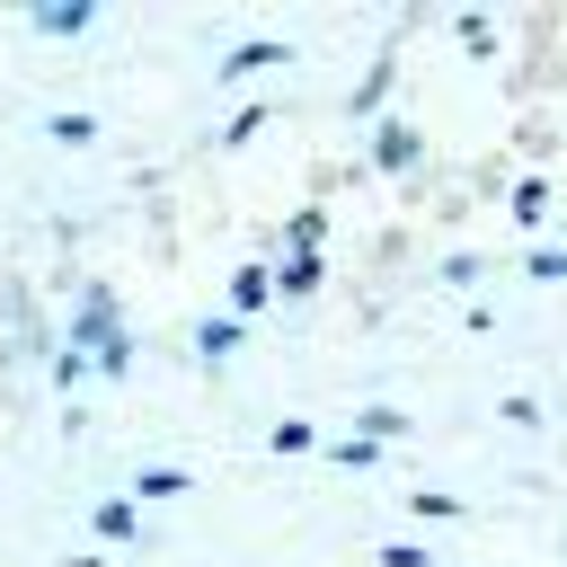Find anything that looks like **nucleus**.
<instances>
[{
  "label": "nucleus",
  "mask_w": 567,
  "mask_h": 567,
  "mask_svg": "<svg viewBox=\"0 0 567 567\" xmlns=\"http://www.w3.org/2000/svg\"><path fill=\"white\" fill-rule=\"evenodd\" d=\"M44 142H71L80 151V142H97V124L89 115H44Z\"/></svg>",
  "instance_id": "20e7f679"
},
{
  "label": "nucleus",
  "mask_w": 567,
  "mask_h": 567,
  "mask_svg": "<svg viewBox=\"0 0 567 567\" xmlns=\"http://www.w3.org/2000/svg\"><path fill=\"white\" fill-rule=\"evenodd\" d=\"M89 523H97V540H133V505H124V496H97Z\"/></svg>",
  "instance_id": "7ed1b4c3"
},
{
  "label": "nucleus",
  "mask_w": 567,
  "mask_h": 567,
  "mask_svg": "<svg viewBox=\"0 0 567 567\" xmlns=\"http://www.w3.org/2000/svg\"><path fill=\"white\" fill-rule=\"evenodd\" d=\"M89 18H97L89 0H44V9H35V35H80Z\"/></svg>",
  "instance_id": "f03ea898"
},
{
  "label": "nucleus",
  "mask_w": 567,
  "mask_h": 567,
  "mask_svg": "<svg viewBox=\"0 0 567 567\" xmlns=\"http://www.w3.org/2000/svg\"><path fill=\"white\" fill-rule=\"evenodd\" d=\"M133 496H186V478H177V470H142V478H133Z\"/></svg>",
  "instance_id": "39448f33"
},
{
  "label": "nucleus",
  "mask_w": 567,
  "mask_h": 567,
  "mask_svg": "<svg viewBox=\"0 0 567 567\" xmlns=\"http://www.w3.org/2000/svg\"><path fill=\"white\" fill-rule=\"evenodd\" d=\"M71 354H80L89 372H106V381L133 363V346H124V319H115V292H106V284H89V292H80V346H71Z\"/></svg>",
  "instance_id": "f257e3e1"
}]
</instances>
